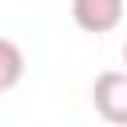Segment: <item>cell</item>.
I'll use <instances>...</instances> for the list:
<instances>
[{
	"label": "cell",
	"mask_w": 127,
	"mask_h": 127,
	"mask_svg": "<svg viewBox=\"0 0 127 127\" xmlns=\"http://www.w3.org/2000/svg\"><path fill=\"white\" fill-rule=\"evenodd\" d=\"M91 103H95V111L107 123L127 127V71H103V75H95Z\"/></svg>",
	"instance_id": "cell-1"
},
{
	"label": "cell",
	"mask_w": 127,
	"mask_h": 127,
	"mask_svg": "<svg viewBox=\"0 0 127 127\" xmlns=\"http://www.w3.org/2000/svg\"><path fill=\"white\" fill-rule=\"evenodd\" d=\"M71 20L79 32L103 36L123 24V0H71Z\"/></svg>",
	"instance_id": "cell-2"
},
{
	"label": "cell",
	"mask_w": 127,
	"mask_h": 127,
	"mask_svg": "<svg viewBox=\"0 0 127 127\" xmlns=\"http://www.w3.org/2000/svg\"><path fill=\"white\" fill-rule=\"evenodd\" d=\"M20 79H24V52H20L16 40L0 36V91L16 87Z\"/></svg>",
	"instance_id": "cell-3"
},
{
	"label": "cell",
	"mask_w": 127,
	"mask_h": 127,
	"mask_svg": "<svg viewBox=\"0 0 127 127\" xmlns=\"http://www.w3.org/2000/svg\"><path fill=\"white\" fill-rule=\"evenodd\" d=\"M123 71H127V40H123Z\"/></svg>",
	"instance_id": "cell-4"
}]
</instances>
